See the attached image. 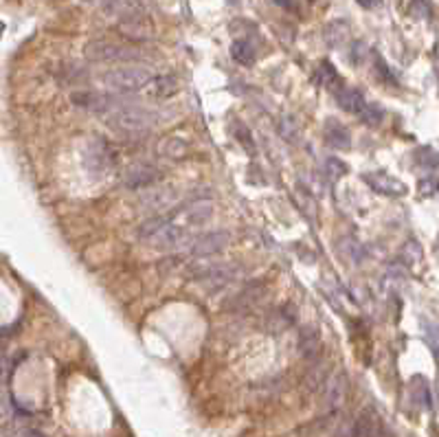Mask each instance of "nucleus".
<instances>
[{
  "instance_id": "obj_1",
  "label": "nucleus",
  "mask_w": 439,
  "mask_h": 437,
  "mask_svg": "<svg viewBox=\"0 0 439 437\" xmlns=\"http://www.w3.org/2000/svg\"><path fill=\"white\" fill-rule=\"evenodd\" d=\"M156 121L159 114L143 105H119L108 114V123L121 134H145Z\"/></svg>"
},
{
  "instance_id": "obj_2",
  "label": "nucleus",
  "mask_w": 439,
  "mask_h": 437,
  "mask_svg": "<svg viewBox=\"0 0 439 437\" xmlns=\"http://www.w3.org/2000/svg\"><path fill=\"white\" fill-rule=\"evenodd\" d=\"M211 216H213V203L205 198V200H194V203H189V205L167 211V214H165V220H167L172 229H176L185 238L187 233L203 227Z\"/></svg>"
},
{
  "instance_id": "obj_3",
  "label": "nucleus",
  "mask_w": 439,
  "mask_h": 437,
  "mask_svg": "<svg viewBox=\"0 0 439 437\" xmlns=\"http://www.w3.org/2000/svg\"><path fill=\"white\" fill-rule=\"evenodd\" d=\"M152 77V70L145 66H119L105 70L101 75V81L105 88L114 92H136L150 86Z\"/></svg>"
},
{
  "instance_id": "obj_4",
  "label": "nucleus",
  "mask_w": 439,
  "mask_h": 437,
  "mask_svg": "<svg viewBox=\"0 0 439 437\" xmlns=\"http://www.w3.org/2000/svg\"><path fill=\"white\" fill-rule=\"evenodd\" d=\"M86 60L99 62V64H114V62H134L141 60V53L132 46L116 44L110 40H92L84 49Z\"/></svg>"
},
{
  "instance_id": "obj_5",
  "label": "nucleus",
  "mask_w": 439,
  "mask_h": 437,
  "mask_svg": "<svg viewBox=\"0 0 439 437\" xmlns=\"http://www.w3.org/2000/svg\"><path fill=\"white\" fill-rule=\"evenodd\" d=\"M105 16L121 20H134V18H150L145 0H99L97 3Z\"/></svg>"
},
{
  "instance_id": "obj_6",
  "label": "nucleus",
  "mask_w": 439,
  "mask_h": 437,
  "mask_svg": "<svg viewBox=\"0 0 439 437\" xmlns=\"http://www.w3.org/2000/svg\"><path fill=\"white\" fill-rule=\"evenodd\" d=\"M229 244H231L229 231H211V233H205V235H200V238H196L189 253L194 257H209V255L222 253Z\"/></svg>"
},
{
  "instance_id": "obj_7",
  "label": "nucleus",
  "mask_w": 439,
  "mask_h": 437,
  "mask_svg": "<svg viewBox=\"0 0 439 437\" xmlns=\"http://www.w3.org/2000/svg\"><path fill=\"white\" fill-rule=\"evenodd\" d=\"M159 181V170L152 163H132L123 172V185L127 189H145Z\"/></svg>"
},
{
  "instance_id": "obj_8",
  "label": "nucleus",
  "mask_w": 439,
  "mask_h": 437,
  "mask_svg": "<svg viewBox=\"0 0 439 437\" xmlns=\"http://www.w3.org/2000/svg\"><path fill=\"white\" fill-rule=\"evenodd\" d=\"M176 200H178L176 189H172V187H152V189H147V192H143V196H141L139 203H141V209L152 211V214H161V211L170 209Z\"/></svg>"
},
{
  "instance_id": "obj_9",
  "label": "nucleus",
  "mask_w": 439,
  "mask_h": 437,
  "mask_svg": "<svg viewBox=\"0 0 439 437\" xmlns=\"http://www.w3.org/2000/svg\"><path fill=\"white\" fill-rule=\"evenodd\" d=\"M264 283L262 281H253V283H248L246 288H242L240 292L235 294V297L229 301V312H242V310H251L255 308V305L262 301L264 297Z\"/></svg>"
},
{
  "instance_id": "obj_10",
  "label": "nucleus",
  "mask_w": 439,
  "mask_h": 437,
  "mask_svg": "<svg viewBox=\"0 0 439 437\" xmlns=\"http://www.w3.org/2000/svg\"><path fill=\"white\" fill-rule=\"evenodd\" d=\"M363 181L369 185L374 192L378 194H385V196H405L407 194V187L405 183H400L394 176H389L387 172H371V174H365Z\"/></svg>"
},
{
  "instance_id": "obj_11",
  "label": "nucleus",
  "mask_w": 439,
  "mask_h": 437,
  "mask_svg": "<svg viewBox=\"0 0 439 437\" xmlns=\"http://www.w3.org/2000/svg\"><path fill=\"white\" fill-rule=\"evenodd\" d=\"M354 437H385L382 422L371 407L360 411L358 420H356V424H354Z\"/></svg>"
},
{
  "instance_id": "obj_12",
  "label": "nucleus",
  "mask_w": 439,
  "mask_h": 437,
  "mask_svg": "<svg viewBox=\"0 0 439 437\" xmlns=\"http://www.w3.org/2000/svg\"><path fill=\"white\" fill-rule=\"evenodd\" d=\"M237 268L235 264H216L205 270L203 275V283L207 286V290H218V288H224L227 283H231L237 275Z\"/></svg>"
},
{
  "instance_id": "obj_13",
  "label": "nucleus",
  "mask_w": 439,
  "mask_h": 437,
  "mask_svg": "<svg viewBox=\"0 0 439 437\" xmlns=\"http://www.w3.org/2000/svg\"><path fill=\"white\" fill-rule=\"evenodd\" d=\"M323 134H325V141L334 148V150H347L351 145V136H349V130L347 125H343L340 121L336 119H327L325 121V128H323Z\"/></svg>"
},
{
  "instance_id": "obj_14",
  "label": "nucleus",
  "mask_w": 439,
  "mask_h": 437,
  "mask_svg": "<svg viewBox=\"0 0 439 437\" xmlns=\"http://www.w3.org/2000/svg\"><path fill=\"white\" fill-rule=\"evenodd\" d=\"M336 103L340 105L345 112H351V114H360V110L365 108V97L363 92L358 88H349V86H340L336 90Z\"/></svg>"
},
{
  "instance_id": "obj_15",
  "label": "nucleus",
  "mask_w": 439,
  "mask_h": 437,
  "mask_svg": "<svg viewBox=\"0 0 439 437\" xmlns=\"http://www.w3.org/2000/svg\"><path fill=\"white\" fill-rule=\"evenodd\" d=\"M119 31L130 40H147L152 38V25L150 18H134V20H121L119 22Z\"/></svg>"
},
{
  "instance_id": "obj_16",
  "label": "nucleus",
  "mask_w": 439,
  "mask_h": 437,
  "mask_svg": "<svg viewBox=\"0 0 439 437\" xmlns=\"http://www.w3.org/2000/svg\"><path fill=\"white\" fill-rule=\"evenodd\" d=\"M345 392H347L345 376H343V374L329 376V380L325 383V398H327V405L331 409H338L343 405V400H345Z\"/></svg>"
},
{
  "instance_id": "obj_17",
  "label": "nucleus",
  "mask_w": 439,
  "mask_h": 437,
  "mask_svg": "<svg viewBox=\"0 0 439 437\" xmlns=\"http://www.w3.org/2000/svg\"><path fill=\"white\" fill-rule=\"evenodd\" d=\"M299 352L301 356L307 360H314L318 354H321V338H318L316 329L314 327H303L301 334H299Z\"/></svg>"
},
{
  "instance_id": "obj_18",
  "label": "nucleus",
  "mask_w": 439,
  "mask_h": 437,
  "mask_svg": "<svg viewBox=\"0 0 439 437\" xmlns=\"http://www.w3.org/2000/svg\"><path fill=\"white\" fill-rule=\"evenodd\" d=\"M292 323H294V312L290 310V305H281V308L272 310L266 316L264 327L268 332H281V329H288Z\"/></svg>"
},
{
  "instance_id": "obj_19",
  "label": "nucleus",
  "mask_w": 439,
  "mask_h": 437,
  "mask_svg": "<svg viewBox=\"0 0 439 437\" xmlns=\"http://www.w3.org/2000/svg\"><path fill=\"white\" fill-rule=\"evenodd\" d=\"M231 55L235 62H240L244 66H251L255 62V49L248 40H235L231 44Z\"/></svg>"
},
{
  "instance_id": "obj_20",
  "label": "nucleus",
  "mask_w": 439,
  "mask_h": 437,
  "mask_svg": "<svg viewBox=\"0 0 439 437\" xmlns=\"http://www.w3.org/2000/svg\"><path fill=\"white\" fill-rule=\"evenodd\" d=\"M150 84H152V94H154V97H159V99H167L178 90V84H176V79L172 75H165V77H159V79L152 77Z\"/></svg>"
},
{
  "instance_id": "obj_21",
  "label": "nucleus",
  "mask_w": 439,
  "mask_h": 437,
  "mask_svg": "<svg viewBox=\"0 0 439 437\" xmlns=\"http://www.w3.org/2000/svg\"><path fill=\"white\" fill-rule=\"evenodd\" d=\"M411 396H413V403L418 405L420 409L431 407L429 383H426L424 378H413V383H411Z\"/></svg>"
},
{
  "instance_id": "obj_22",
  "label": "nucleus",
  "mask_w": 439,
  "mask_h": 437,
  "mask_svg": "<svg viewBox=\"0 0 439 437\" xmlns=\"http://www.w3.org/2000/svg\"><path fill=\"white\" fill-rule=\"evenodd\" d=\"M347 38H349V29L345 22H331V25L325 29V42L331 46V49L340 46Z\"/></svg>"
},
{
  "instance_id": "obj_23",
  "label": "nucleus",
  "mask_w": 439,
  "mask_h": 437,
  "mask_svg": "<svg viewBox=\"0 0 439 437\" xmlns=\"http://www.w3.org/2000/svg\"><path fill=\"white\" fill-rule=\"evenodd\" d=\"M382 116L385 112L378 108V105H369V103H365V108L360 110V119L367 123V125H378L382 121Z\"/></svg>"
},
{
  "instance_id": "obj_24",
  "label": "nucleus",
  "mask_w": 439,
  "mask_h": 437,
  "mask_svg": "<svg viewBox=\"0 0 439 437\" xmlns=\"http://www.w3.org/2000/svg\"><path fill=\"white\" fill-rule=\"evenodd\" d=\"M325 172H327V176L331 181H338V179H343V176L347 174V165L343 161H338V159H329L325 163Z\"/></svg>"
},
{
  "instance_id": "obj_25",
  "label": "nucleus",
  "mask_w": 439,
  "mask_h": 437,
  "mask_svg": "<svg viewBox=\"0 0 439 437\" xmlns=\"http://www.w3.org/2000/svg\"><path fill=\"white\" fill-rule=\"evenodd\" d=\"M3 437H44L42 433L33 431V429H22V427H16V429H9L3 433Z\"/></svg>"
},
{
  "instance_id": "obj_26",
  "label": "nucleus",
  "mask_w": 439,
  "mask_h": 437,
  "mask_svg": "<svg viewBox=\"0 0 439 437\" xmlns=\"http://www.w3.org/2000/svg\"><path fill=\"white\" fill-rule=\"evenodd\" d=\"M411 11H413V16H418V18H429V3H426V0H413Z\"/></svg>"
},
{
  "instance_id": "obj_27",
  "label": "nucleus",
  "mask_w": 439,
  "mask_h": 437,
  "mask_svg": "<svg viewBox=\"0 0 439 437\" xmlns=\"http://www.w3.org/2000/svg\"><path fill=\"white\" fill-rule=\"evenodd\" d=\"M11 416V405H9V400L5 396H0V422L3 420H9Z\"/></svg>"
},
{
  "instance_id": "obj_28",
  "label": "nucleus",
  "mask_w": 439,
  "mask_h": 437,
  "mask_svg": "<svg viewBox=\"0 0 439 437\" xmlns=\"http://www.w3.org/2000/svg\"><path fill=\"white\" fill-rule=\"evenodd\" d=\"M5 374H7V358H5V352L0 349V380L5 378Z\"/></svg>"
},
{
  "instance_id": "obj_29",
  "label": "nucleus",
  "mask_w": 439,
  "mask_h": 437,
  "mask_svg": "<svg viewBox=\"0 0 439 437\" xmlns=\"http://www.w3.org/2000/svg\"><path fill=\"white\" fill-rule=\"evenodd\" d=\"M378 3H380V0H358V5L365 7V9H371V7H376Z\"/></svg>"
},
{
  "instance_id": "obj_30",
  "label": "nucleus",
  "mask_w": 439,
  "mask_h": 437,
  "mask_svg": "<svg viewBox=\"0 0 439 437\" xmlns=\"http://www.w3.org/2000/svg\"><path fill=\"white\" fill-rule=\"evenodd\" d=\"M279 7H286V9H294V0H275Z\"/></svg>"
}]
</instances>
